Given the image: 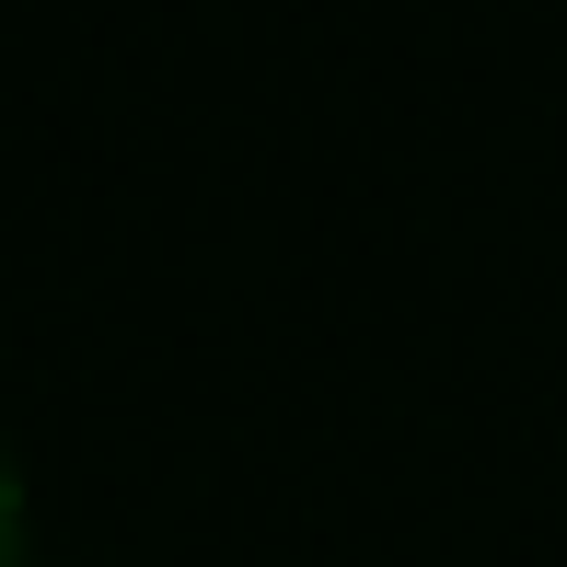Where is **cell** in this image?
Returning a JSON list of instances; mask_svg holds the SVG:
<instances>
[{
	"label": "cell",
	"mask_w": 567,
	"mask_h": 567,
	"mask_svg": "<svg viewBox=\"0 0 567 567\" xmlns=\"http://www.w3.org/2000/svg\"><path fill=\"white\" fill-rule=\"evenodd\" d=\"M23 545H35V498H23V463L0 441V567H23Z\"/></svg>",
	"instance_id": "1"
}]
</instances>
